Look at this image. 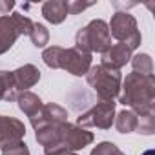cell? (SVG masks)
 <instances>
[{"label": "cell", "mask_w": 155, "mask_h": 155, "mask_svg": "<svg viewBox=\"0 0 155 155\" xmlns=\"http://www.w3.org/2000/svg\"><path fill=\"white\" fill-rule=\"evenodd\" d=\"M151 101H153V77L140 73L128 75L124 82V91L120 95V102L146 115L151 113Z\"/></svg>", "instance_id": "6da1fadb"}, {"label": "cell", "mask_w": 155, "mask_h": 155, "mask_svg": "<svg viewBox=\"0 0 155 155\" xmlns=\"http://www.w3.org/2000/svg\"><path fill=\"white\" fill-rule=\"evenodd\" d=\"M42 58L49 68H62L73 75H79V77L86 75L90 71V66H91V55L82 53L77 48L64 49L58 46H51L44 51Z\"/></svg>", "instance_id": "7a4b0ae2"}, {"label": "cell", "mask_w": 155, "mask_h": 155, "mask_svg": "<svg viewBox=\"0 0 155 155\" xmlns=\"http://www.w3.org/2000/svg\"><path fill=\"white\" fill-rule=\"evenodd\" d=\"M75 44L77 49L82 53H91V51L104 53L111 46V35L108 24L104 20H91L86 28L79 29L75 37Z\"/></svg>", "instance_id": "3957f363"}, {"label": "cell", "mask_w": 155, "mask_h": 155, "mask_svg": "<svg viewBox=\"0 0 155 155\" xmlns=\"http://www.w3.org/2000/svg\"><path fill=\"white\" fill-rule=\"evenodd\" d=\"M86 79H88V84L93 86L101 101H113V97L119 93L120 75L115 69L95 66V68H90V71L86 73Z\"/></svg>", "instance_id": "277c9868"}, {"label": "cell", "mask_w": 155, "mask_h": 155, "mask_svg": "<svg viewBox=\"0 0 155 155\" xmlns=\"http://www.w3.org/2000/svg\"><path fill=\"white\" fill-rule=\"evenodd\" d=\"M31 29L33 22L20 13L0 17V55L6 53L20 35H29Z\"/></svg>", "instance_id": "5b68a950"}, {"label": "cell", "mask_w": 155, "mask_h": 155, "mask_svg": "<svg viewBox=\"0 0 155 155\" xmlns=\"http://www.w3.org/2000/svg\"><path fill=\"white\" fill-rule=\"evenodd\" d=\"M108 29L110 35H113L119 42L126 44L130 49H135L140 44V33L137 31V22L130 13H115Z\"/></svg>", "instance_id": "8992f818"}, {"label": "cell", "mask_w": 155, "mask_h": 155, "mask_svg": "<svg viewBox=\"0 0 155 155\" xmlns=\"http://www.w3.org/2000/svg\"><path fill=\"white\" fill-rule=\"evenodd\" d=\"M113 111H115V102L113 101H101L88 113L79 117V124L81 126H97V128L106 130L113 122Z\"/></svg>", "instance_id": "52a82bcc"}, {"label": "cell", "mask_w": 155, "mask_h": 155, "mask_svg": "<svg viewBox=\"0 0 155 155\" xmlns=\"http://www.w3.org/2000/svg\"><path fill=\"white\" fill-rule=\"evenodd\" d=\"M66 119H68V113L64 108H60L57 104H46V106L42 104V108L29 120H31L35 131H38V130H44L48 126L62 124V122H66Z\"/></svg>", "instance_id": "ba28073f"}, {"label": "cell", "mask_w": 155, "mask_h": 155, "mask_svg": "<svg viewBox=\"0 0 155 155\" xmlns=\"http://www.w3.org/2000/svg\"><path fill=\"white\" fill-rule=\"evenodd\" d=\"M131 51H133V49H130V48H128L126 44H122V42H119V44H115V46H110V48L102 53V64H101V66L117 71L119 68H122V66L130 60Z\"/></svg>", "instance_id": "9c48e42d"}, {"label": "cell", "mask_w": 155, "mask_h": 155, "mask_svg": "<svg viewBox=\"0 0 155 155\" xmlns=\"http://www.w3.org/2000/svg\"><path fill=\"white\" fill-rule=\"evenodd\" d=\"M24 133H26V130H24V124L20 120H17L13 117L0 115V146L22 140Z\"/></svg>", "instance_id": "30bf717a"}, {"label": "cell", "mask_w": 155, "mask_h": 155, "mask_svg": "<svg viewBox=\"0 0 155 155\" xmlns=\"http://www.w3.org/2000/svg\"><path fill=\"white\" fill-rule=\"evenodd\" d=\"M40 79V71L33 66V64H26L22 68H18L17 71L11 73V82H13V90H28L31 86H35Z\"/></svg>", "instance_id": "8fae6325"}, {"label": "cell", "mask_w": 155, "mask_h": 155, "mask_svg": "<svg viewBox=\"0 0 155 155\" xmlns=\"http://www.w3.org/2000/svg\"><path fill=\"white\" fill-rule=\"evenodd\" d=\"M42 15L51 24H60L68 17V2L64 0H49L42 4Z\"/></svg>", "instance_id": "7c38bea8"}, {"label": "cell", "mask_w": 155, "mask_h": 155, "mask_svg": "<svg viewBox=\"0 0 155 155\" xmlns=\"http://www.w3.org/2000/svg\"><path fill=\"white\" fill-rule=\"evenodd\" d=\"M17 101H18V108H20L29 119L42 108V101H40L35 93H29V91L20 93V95L17 97Z\"/></svg>", "instance_id": "4fadbf2b"}, {"label": "cell", "mask_w": 155, "mask_h": 155, "mask_svg": "<svg viewBox=\"0 0 155 155\" xmlns=\"http://www.w3.org/2000/svg\"><path fill=\"white\" fill-rule=\"evenodd\" d=\"M115 126H117L119 131H122V133H130V131L137 130V126H139V117H137L133 111H120L119 117H117Z\"/></svg>", "instance_id": "5bb4252c"}, {"label": "cell", "mask_w": 155, "mask_h": 155, "mask_svg": "<svg viewBox=\"0 0 155 155\" xmlns=\"http://www.w3.org/2000/svg\"><path fill=\"white\" fill-rule=\"evenodd\" d=\"M17 97V91L13 90L11 73L0 71V101H13Z\"/></svg>", "instance_id": "9a60e30c"}, {"label": "cell", "mask_w": 155, "mask_h": 155, "mask_svg": "<svg viewBox=\"0 0 155 155\" xmlns=\"http://www.w3.org/2000/svg\"><path fill=\"white\" fill-rule=\"evenodd\" d=\"M29 38H31L33 46L44 48V46L48 44V40H49V33H48V29H46L42 24H33V29H31V33H29Z\"/></svg>", "instance_id": "2e32d148"}, {"label": "cell", "mask_w": 155, "mask_h": 155, "mask_svg": "<svg viewBox=\"0 0 155 155\" xmlns=\"http://www.w3.org/2000/svg\"><path fill=\"white\" fill-rule=\"evenodd\" d=\"M133 68H135V73L140 69V75H151V58L148 55H137L133 58Z\"/></svg>", "instance_id": "e0dca14e"}, {"label": "cell", "mask_w": 155, "mask_h": 155, "mask_svg": "<svg viewBox=\"0 0 155 155\" xmlns=\"http://www.w3.org/2000/svg\"><path fill=\"white\" fill-rule=\"evenodd\" d=\"M2 151H4V155H29V150H28V146L22 140L4 144L2 146Z\"/></svg>", "instance_id": "ac0fdd59"}, {"label": "cell", "mask_w": 155, "mask_h": 155, "mask_svg": "<svg viewBox=\"0 0 155 155\" xmlns=\"http://www.w3.org/2000/svg\"><path fill=\"white\" fill-rule=\"evenodd\" d=\"M91 155H124L115 144H111V142H101L93 151H91Z\"/></svg>", "instance_id": "d6986e66"}, {"label": "cell", "mask_w": 155, "mask_h": 155, "mask_svg": "<svg viewBox=\"0 0 155 155\" xmlns=\"http://www.w3.org/2000/svg\"><path fill=\"white\" fill-rule=\"evenodd\" d=\"M93 2H68V13L69 15H79L81 11L91 8Z\"/></svg>", "instance_id": "ffe728a7"}, {"label": "cell", "mask_w": 155, "mask_h": 155, "mask_svg": "<svg viewBox=\"0 0 155 155\" xmlns=\"http://www.w3.org/2000/svg\"><path fill=\"white\" fill-rule=\"evenodd\" d=\"M13 8H15V2H0V13H2V17L9 15V9H13Z\"/></svg>", "instance_id": "44dd1931"}, {"label": "cell", "mask_w": 155, "mask_h": 155, "mask_svg": "<svg viewBox=\"0 0 155 155\" xmlns=\"http://www.w3.org/2000/svg\"><path fill=\"white\" fill-rule=\"evenodd\" d=\"M46 155H75L71 151H53V153H46Z\"/></svg>", "instance_id": "7402d4cb"}, {"label": "cell", "mask_w": 155, "mask_h": 155, "mask_svg": "<svg viewBox=\"0 0 155 155\" xmlns=\"http://www.w3.org/2000/svg\"><path fill=\"white\" fill-rule=\"evenodd\" d=\"M144 155H153V151H151V150H148V151H146Z\"/></svg>", "instance_id": "603a6c76"}]
</instances>
